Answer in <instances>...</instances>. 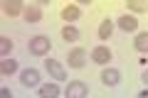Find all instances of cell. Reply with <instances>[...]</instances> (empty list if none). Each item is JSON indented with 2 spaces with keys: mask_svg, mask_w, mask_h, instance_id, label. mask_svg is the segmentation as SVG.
Listing matches in <instances>:
<instances>
[{
  "mask_svg": "<svg viewBox=\"0 0 148 98\" xmlns=\"http://www.w3.org/2000/svg\"><path fill=\"white\" fill-rule=\"evenodd\" d=\"M49 47H52L49 37H45V34H37V37H32V39H30L27 49H30V54H35V57H45V54L49 52Z\"/></svg>",
  "mask_w": 148,
  "mask_h": 98,
  "instance_id": "6da1fadb",
  "label": "cell"
},
{
  "mask_svg": "<svg viewBox=\"0 0 148 98\" xmlns=\"http://www.w3.org/2000/svg\"><path fill=\"white\" fill-rule=\"evenodd\" d=\"M86 93H89V88H86L84 81H69L64 98H86Z\"/></svg>",
  "mask_w": 148,
  "mask_h": 98,
  "instance_id": "7a4b0ae2",
  "label": "cell"
},
{
  "mask_svg": "<svg viewBox=\"0 0 148 98\" xmlns=\"http://www.w3.org/2000/svg\"><path fill=\"white\" fill-rule=\"evenodd\" d=\"M45 69L49 71V76H52L54 81H67V71H64V66L57 59H47V62H45Z\"/></svg>",
  "mask_w": 148,
  "mask_h": 98,
  "instance_id": "3957f363",
  "label": "cell"
},
{
  "mask_svg": "<svg viewBox=\"0 0 148 98\" xmlns=\"http://www.w3.org/2000/svg\"><path fill=\"white\" fill-rule=\"evenodd\" d=\"M20 83L27 88H40V71L37 69H25L20 71Z\"/></svg>",
  "mask_w": 148,
  "mask_h": 98,
  "instance_id": "277c9868",
  "label": "cell"
},
{
  "mask_svg": "<svg viewBox=\"0 0 148 98\" xmlns=\"http://www.w3.org/2000/svg\"><path fill=\"white\" fill-rule=\"evenodd\" d=\"M91 62H96V64H109L111 62V49L109 47H104V44H99V47H94L91 49Z\"/></svg>",
  "mask_w": 148,
  "mask_h": 98,
  "instance_id": "5b68a950",
  "label": "cell"
},
{
  "mask_svg": "<svg viewBox=\"0 0 148 98\" xmlns=\"http://www.w3.org/2000/svg\"><path fill=\"white\" fill-rule=\"evenodd\" d=\"M119 81H121V71H119V69L109 66V69L101 71V83H104V86H116Z\"/></svg>",
  "mask_w": 148,
  "mask_h": 98,
  "instance_id": "8992f818",
  "label": "cell"
},
{
  "mask_svg": "<svg viewBox=\"0 0 148 98\" xmlns=\"http://www.w3.org/2000/svg\"><path fill=\"white\" fill-rule=\"evenodd\" d=\"M84 64H86V52L82 49V47H77V49L69 52V66L72 69H82Z\"/></svg>",
  "mask_w": 148,
  "mask_h": 98,
  "instance_id": "52a82bcc",
  "label": "cell"
},
{
  "mask_svg": "<svg viewBox=\"0 0 148 98\" xmlns=\"http://www.w3.org/2000/svg\"><path fill=\"white\" fill-rule=\"evenodd\" d=\"M22 17H25V22L35 25V22L42 20V7H40V5H27V7H25V12H22Z\"/></svg>",
  "mask_w": 148,
  "mask_h": 98,
  "instance_id": "ba28073f",
  "label": "cell"
},
{
  "mask_svg": "<svg viewBox=\"0 0 148 98\" xmlns=\"http://www.w3.org/2000/svg\"><path fill=\"white\" fill-rule=\"evenodd\" d=\"M3 10H5V15L15 17V15H20V12H25V7H22L20 0H5V3H3Z\"/></svg>",
  "mask_w": 148,
  "mask_h": 98,
  "instance_id": "9c48e42d",
  "label": "cell"
},
{
  "mask_svg": "<svg viewBox=\"0 0 148 98\" xmlns=\"http://www.w3.org/2000/svg\"><path fill=\"white\" fill-rule=\"evenodd\" d=\"M119 27H121L123 32H136L138 20H136L133 15H121V17H119Z\"/></svg>",
  "mask_w": 148,
  "mask_h": 98,
  "instance_id": "30bf717a",
  "label": "cell"
},
{
  "mask_svg": "<svg viewBox=\"0 0 148 98\" xmlns=\"http://www.w3.org/2000/svg\"><path fill=\"white\" fill-rule=\"evenodd\" d=\"M40 98H59V86L57 83H42L40 86Z\"/></svg>",
  "mask_w": 148,
  "mask_h": 98,
  "instance_id": "8fae6325",
  "label": "cell"
},
{
  "mask_svg": "<svg viewBox=\"0 0 148 98\" xmlns=\"http://www.w3.org/2000/svg\"><path fill=\"white\" fill-rule=\"evenodd\" d=\"M79 15H82V10L77 5H67L62 10V20L64 22H74V20H79Z\"/></svg>",
  "mask_w": 148,
  "mask_h": 98,
  "instance_id": "7c38bea8",
  "label": "cell"
},
{
  "mask_svg": "<svg viewBox=\"0 0 148 98\" xmlns=\"http://www.w3.org/2000/svg\"><path fill=\"white\" fill-rule=\"evenodd\" d=\"M133 47H136L141 54H146L148 52V32H138L136 39H133Z\"/></svg>",
  "mask_w": 148,
  "mask_h": 98,
  "instance_id": "4fadbf2b",
  "label": "cell"
},
{
  "mask_svg": "<svg viewBox=\"0 0 148 98\" xmlns=\"http://www.w3.org/2000/svg\"><path fill=\"white\" fill-rule=\"evenodd\" d=\"M62 37H64V42H77L79 39V30L72 27V25H64L62 27Z\"/></svg>",
  "mask_w": 148,
  "mask_h": 98,
  "instance_id": "5bb4252c",
  "label": "cell"
},
{
  "mask_svg": "<svg viewBox=\"0 0 148 98\" xmlns=\"http://www.w3.org/2000/svg\"><path fill=\"white\" fill-rule=\"evenodd\" d=\"M0 71L5 74V76H8V74H15L17 71V62H15V59H10V57L3 59V62H0Z\"/></svg>",
  "mask_w": 148,
  "mask_h": 98,
  "instance_id": "9a60e30c",
  "label": "cell"
},
{
  "mask_svg": "<svg viewBox=\"0 0 148 98\" xmlns=\"http://www.w3.org/2000/svg\"><path fill=\"white\" fill-rule=\"evenodd\" d=\"M111 32H114V22H111V20H104V22L99 25V39H109Z\"/></svg>",
  "mask_w": 148,
  "mask_h": 98,
  "instance_id": "2e32d148",
  "label": "cell"
},
{
  "mask_svg": "<svg viewBox=\"0 0 148 98\" xmlns=\"http://www.w3.org/2000/svg\"><path fill=\"white\" fill-rule=\"evenodd\" d=\"M128 10H133V12H148V3H143V0H128Z\"/></svg>",
  "mask_w": 148,
  "mask_h": 98,
  "instance_id": "e0dca14e",
  "label": "cell"
},
{
  "mask_svg": "<svg viewBox=\"0 0 148 98\" xmlns=\"http://www.w3.org/2000/svg\"><path fill=\"white\" fill-rule=\"evenodd\" d=\"M10 49H12V39H8V37H0V54H3V59H8Z\"/></svg>",
  "mask_w": 148,
  "mask_h": 98,
  "instance_id": "ac0fdd59",
  "label": "cell"
},
{
  "mask_svg": "<svg viewBox=\"0 0 148 98\" xmlns=\"http://www.w3.org/2000/svg\"><path fill=\"white\" fill-rule=\"evenodd\" d=\"M0 98H12V93L8 91V88H3V91H0Z\"/></svg>",
  "mask_w": 148,
  "mask_h": 98,
  "instance_id": "d6986e66",
  "label": "cell"
},
{
  "mask_svg": "<svg viewBox=\"0 0 148 98\" xmlns=\"http://www.w3.org/2000/svg\"><path fill=\"white\" fill-rule=\"evenodd\" d=\"M138 98H148V88H146V91H141V93H138Z\"/></svg>",
  "mask_w": 148,
  "mask_h": 98,
  "instance_id": "ffe728a7",
  "label": "cell"
},
{
  "mask_svg": "<svg viewBox=\"0 0 148 98\" xmlns=\"http://www.w3.org/2000/svg\"><path fill=\"white\" fill-rule=\"evenodd\" d=\"M143 81L148 83V69H143Z\"/></svg>",
  "mask_w": 148,
  "mask_h": 98,
  "instance_id": "44dd1931",
  "label": "cell"
}]
</instances>
